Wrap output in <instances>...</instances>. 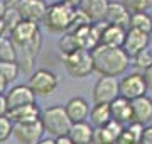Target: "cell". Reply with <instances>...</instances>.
I'll return each mask as SVG.
<instances>
[{"label": "cell", "mask_w": 152, "mask_h": 144, "mask_svg": "<svg viewBox=\"0 0 152 144\" xmlns=\"http://www.w3.org/2000/svg\"><path fill=\"white\" fill-rule=\"evenodd\" d=\"M93 70L100 76L117 78L124 75L130 66V58L122 48H110V46L98 44L91 51Z\"/></svg>", "instance_id": "cell-1"}, {"label": "cell", "mask_w": 152, "mask_h": 144, "mask_svg": "<svg viewBox=\"0 0 152 144\" xmlns=\"http://www.w3.org/2000/svg\"><path fill=\"white\" fill-rule=\"evenodd\" d=\"M41 124L44 132H48L53 139L68 136L73 122L64 110V105H49L41 112Z\"/></svg>", "instance_id": "cell-2"}, {"label": "cell", "mask_w": 152, "mask_h": 144, "mask_svg": "<svg viewBox=\"0 0 152 144\" xmlns=\"http://www.w3.org/2000/svg\"><path fill=\"white\" fill-rule=\"evenodd\" d=\"M78 9H71L63 2H54L48 5V12H46V17H44L42 24L46 26L49 32L53 34H64L71 29V24H73V19H75V14Z\"/></svg>", "instance_id": "cell-3"}, {"label": "cell", "mask_w": 152, "mask_h": 144, "mask_svg": "<svg viewBox=\"0 0 152 144\" xmlns=\"http://www.w3.org/2000/svg\"><path fill=\"white\" fill-rule=\"evenodd\" d=\"M63 63L68 75L73 78H85L91 75L93 70V58L91 51L88 49H76L75 53L63 56Z\"/></svg>", "instance_id": "cell-4"}, {"label": "cell", "mask_w": 152, "mask_h": 144, "mask_svg": "<svg viewBox=\"0 0 152 144\" xmlns=\"http://www.w3.org/2000/svg\"><path fill=\"white\" fill-rule=\"evenodd\" d=\"M147 92H149V87H147V82L144 75L139 71L129 73V75H124L122 80L118 82V93L120 97H124L127 100H135L140 98V97H145Z\"/></svg>", "instance_id": "cell-5"}, {"label": "cell", "mask_w": 152, "mask_h": 144, "mask_svg": "<svg viewBox=\"0 0 152 144\" xmlns=\"http://www.w3.org/2000/svg\"><path fill=\"white\" fill-rule=\"evenodd\" d=\"M58 83H59L58 76L51 70L41 68V70H36V71L31 73L27 85L36 93V97H49V95H53L56 92Z\"/></svg>", "instance_id": "cell-6"}, {"label": "cell", "mask_w": 152, "mask_h": 144, "mask_svg": "<svg viewBox=\"0 0 152 144\" xmlns=\"http://www.w3.org/2000/svg\"><path fill=\"white\" fill-rule=\"evenodd\" d=\"M91 97H93V104H112L117 97H120L117 78H110V76L98 78V82L93 87Z\"/></svg>", "instance_id": "cell-7"}, {"label": "cell", "mask_w": 152, "mask_h": 144, "mask_svg": "<svg viewBox=\"0 0 152 144\" xmlns=\"http://www.w3.org/2000/svg\"><path fill=\"white\" fill-rule=\"evenodd\" d=\"M15 9L22 21L41 24L48 12V4L46 0H19Z\"/></svg>", "instance_id": "cell-8"}, {"label": "cell", "mask_w": 152, "mask_h": 144, "mask_svg": "<svg viewBox=\"0 0 152 144\" xmlns=\"http://www.w3.org/2000/svg\"><path fill=\"white\" fill-rule=\"evenodd\" d=\"M10 39L12 43L15 44V48H22V46L32 43L41 36V31H39V24L36 22H29V21H20L15 27L10 31Z\"/></svg>", "instance_id": "cell-9"}, {"label": "cell", "mask_w": 152, "mask_h": 144, "mask_svg": "<svg viewBox=\"0 0 152 144\" xmlns=\"http://www.w3.org/2000/svg\"><path fill=\"white\" fill-rule=\"evenodd\" d=\"M14 137L20 144H37L44 137V127L41 120L32 124H14Z\"/></svg>", "instance_id": "cell-10"}, {"label": "cell", "mask_w": 152, "mask_h": 144, "mask_svg": "<svg viewBox=\"0 0 152 144\" xmlns=\"http://www.w3.org/2000/svg\"><path fill=\"white\" fill-rule=\"evenodd\" d=\"M5 98L9 104V110L17 109V107L27 105V104H36V93H34L29 85H14L12 88H9V92H5Z\"/></svg>", "instance_id": "cell-11"}, {"label": "cell", "mask_w": 152, "mask_h": 144, "mask_svg": "<svg viewBox=\"0 0 152 144\" xmlns=\"http://www.w3.org/2000/svg\"><path fill=\"white\" fill-rule=\"evenodd\" d=\"M149 44H151V34H145L137 29H127V36H125V43L122 49L127 53L129 58H134L140 51L147 49Z\"/></svg>", "instance_id": "cell-12"}, {"label": "cell", "mask_w": 152, "mask_h": 144, "mask_svg": "<svg viewBox=\"0 0 152 144\" xmlns=\"http://www.w3.org/2000/svg\"><path fill=\"white\" fill-rule=\"evenodd\" d=\"M41 46H42V37L39 36V37L36 39V41H32V43L22 46V48H17V51L20 49V54H17V63H19V68H20L22 73L32 71L36 58H37L39 51H41Z\"/></svg>", "instance_id": "cell-13"}, {"label": "cell", "mask_w": 152, "mask_h": 144, "mask_svg": "<svg viewBox=\"0 0 152 144\" xmlns=\"http://www.w3.org/2000/svg\"><path fill=\"white\" fill-rule=\"evenodd\" d=\"M41 109H39L37 102L36 104H27V105L17 107L9 110L7 117L12 120V124H32V122L41 120Z\"/></svg>", "instance_id": "cell-14"}, {"label": "cell", "mask_w": 152, "mask_h": 144, "mask_svg": "<svg viewBox=\"0 0 152 144\" xmlns=\"http://www.w3.org/2000/svg\"><path fill=\"white\" fill-rule=\"evenodd\" d=\"M132 122L149 126L152 122V98L149 95L132 100Z\"/></svg>", "instance_id": "cell-15"}, {"label": "cell", "mask_w": 152, "mask_h": 144, "mask_svg": "<svg viewBox=\"0 0 152 144\" xmlns=\"http://www.w3.org/2000/svg\"><path fill=\"white\" fill-rule=\"evenodd\" d=\"M122 131H124V126L112 119L105 127L95 129L91 144H117V139L122 134Z\"/></svg>", "instance_id": "cell-16"}, {"label": "cell", "mask_w": 152, "mask_h": 144, "mask_svg": "<svg viewBox=\"0 0 152 144\" xmlns=\"http://www.w3.org/2000/svg\"><path fill=\"white\" fill-rule=\"evenodd\" d=\"M105 22L108 26H117L122 29L130 27V12L127 10L120 2H110L108 10L105 14Z\"/></svg>", "instance_id": "cell-17"}, {"label": "cell", "mask_w": 152, "mask_h": 144, "mask_svg": "<svg viewBox=\"0 0 152 144\" xmlns=\"http://www.w3.org/2000/svg\"><path fill=\"white\" fill-rule=\"evenodd\" d=\"M110 0H81L80 10L88 17L90 22H100L105 19Z\"/></svg>", "instance_id": "cell-18"}, {"label": "cell", "mask_w": 152, "mask_h": 144, "mask_svg": "<svg viewBox=\"0 0 152 144\" xmlns=\"http://www.w3.org/2000/svg\"><path fill=\"white\" fill-rule=\"evenodd\" d=\"M64 110L73 124L75 122H83L86 120L88 115H90V104L83 97H73V98H69L66 102Z\"/></svg>", "instance_id": "cell-19"}, {"label": "cell", "mask_w": 152, "mask_h": 144, "mask_svg": "<svg viewBox=\"0 0 152 144\" xmlns=\"http://www.w3.org/2000/svg\"><path fill=\"white\" fill-rule=\"evenodd\" d=\"M110 112H112V119L120 122L122 126L132 122V102L124 97H117L110 104Z\"/></svg>", "instance_id": "cell-20"}, {"label": "cell", "mask_w": 152, "mask_h": 144, "mask_svg": "<svg viewBox=\"0 0 152 144\" xmlns=\"http://www.w3.org/2000/svg\"><path fill=\"white\" fill-rule=\"evenodd\" d=\"M93 132H95V127L90 122H86V120L75 122L69 129L68 137L73 141V144H91Z\"/></svg>", "instance_id": "cell-21"}, {"label": "cell", "mask_w": 152, "mask_h": 144, "mask_svg": "<svg viewBox=\"0 0 152 144\" xmlns=\"http://www.w3.org/2000/svg\"><path fill=\"white\" fill-rule=\"evenodd\" d=\"M125 36H127V29L107 24V27L103 29V34H102V39H100V44L110 46V48H124Z\"/></svg>", "instance_id": "cell-22"}, {"label": "cell", "mask_w": 152, "mask_h": 144, "mask_svg": "<svg viewBox=\"0 0 152 144\" xmlns=\"http://www.w3.org/2000/svg\"><path fill=\"white\" fill-rule=\"evenodd\" d=\"M90 124L95 129L105 127L112 120V112H110V104H93L90 109Z\"/></svg>", "instance_id": "cell-23"}, {"label": "cell", "mask_w": 152, "mask_h": 144, "mask_svg": "<svg viewBox=\"0 0 152 144\" xmlns=\"http://www.w3.org/2000/svg\"><path fill=\"white\" fill-rule=\"evenodd\" d=\"M142 132H144V126L137 122H130L127 124V127H124L122 134L117 139V144H140Z\"/></svg>", "instance_id": "cell-24"}, {"label": "cell", "mask_w": 152, "mask_h": 144, "mask_svg": "<svg viewBox=\"0 0 152 144\" xmlns=\"http://www.w3.org/2000/svg\"><path fill=\"white\" fill-rule=\"evenodd\" d=\"M129 29H137L145 34L152 32V15L149 12H134L130 14V27Z\"/></svg>", "instance_id": "cell-25"}, {"label": "cell", "mask_w": 152, "mask_h": 144, "mask_svg": "<svg viewBox=\"0 0 152 144\" xmlns=\"http://www.w3.org/2000/svg\"><path fill=\"white\" fill-rule=\"evenodd\" d=\"M0 61H17V48L7 34L0 37Z\"/></svg>", "instance_id": "cell-26"}, {"label": "cell", "mask_w": 152, "mask_h": 144, "mask_svg": "<svg viewBox=\"0 0 152 144\" xmlns=\"http://www.w3.org/2000/svg\"><path fill=\"white\" fill-rule=\"evenodd\" d=\"M19 73H20V68L17 61H0V76L7 82V85L15 82Z\"/></svg>", "instance_id": "cell-27"}, {"label": "cell", "mask_w": 152, "mask_h": 144, "mask_svg": "<svg viewBox=\"0 0 152 144\" xmlns=\"http://www.w3.org/2000/svg\"><path fill=\"white\" fill-rule=\"evenodd\" d=\"M59 49L64 54H69V53H75L76 49H81L80 48V43H78V39L73 32H64V36L59 39Z\"/></svg>", "instance_id": "cell-28"}, {"label": "cell", "mask_w": 152, "mask_h": 144, "mask_svg": "<svg viewBox=\"0 0 152 144\" xmlns=\"http://www.w3.org/2000/svg\"><path fill=\"white\" fill-rule=\"evenodd\" d=\"M120 4L130 14H134V12H147L152 7V0H120Z\"/></svg>", "instance_id": "cell-29"}, {"label": "cell", "mask_w": 152, "mask_h": 144, "mask_svg": "<svg viewBox=\"0 0 152 144\" xmlns=\"http://www.w3.org/2000/svg\"><path fill=\"white\" fill-rule=\"evenodd\" d=\"M132 60H134V66H135L139 71L144 73L147 68L152 65V51L147 48V49L140 51L139 54H135L134 58H132Z\"/></svg>", "instance_id": "cell-30"}, {"label": "cell", "mask_w": 152, "mask_h": 144, "mask_svg": "<svg viewBox=\"0 0 152 144\" xmlns=\"http://www.w3.org/2000/svg\"><path fill=\"white\" fill-rule=\"evenodd\" d=\"M2 19H4V22H5V26H7V32H9V34H10L12 29H14L17 24L22 21L15 7H7V10H5V14H4Z\"/></svg>", "instance_id": "cell-31"}, {"label": "cell", "mask_w": 152, "mask_h": 144, "mask_svg": "<svg viewBox=\"0 0 152 144\" xmlns=\"http://www.w3.org/2000/svg\"><path fill=\"white\" fill-rule=\"evenodd\" d=\"M12 134H14V124L9 117H0V144L9 141Z\"/></svg>", "instance_id": "cell-32"}, {"label": "cell", "mask_w": 152, "mask_h": 144, "mask_svg": "<svg viewBox=\"0 0 152 144\" xmlns=\"http://www.w3.org/2000/svg\"><path fill=\"white\" fill-rule=\"evenodd\" d=\"M140 144H152V124L144 127V132H142L140 137Z\"/></svg>", "instance_id": "cell-33"}, {"label": "cell", "mask_w": 152, "mask_h": 144, "mask_svg": "<svg viewBox=\"0 0 152 144\" xmlns=\"http://www.w3.org/2000/svg\"><path fill=\"white\" fill-rule=\"evenodd\" d=\"M9 114V104H7L5 95H0V117H5Z\"/></svg>", "instance_id": "cell-34"}, {"label": "cell", "mask_w": 152, "mask_h": 144, "mask_svg": "<svg viewBox=\"0 0 152 144\" xmlns=\"http://www.w3.org/2000/svg\"><path fill=\"white\" fill-rule=\"evenodd\" d=\"M144 75V78H145V82H147V87H149V90L152 88V65L149 68H147L145 71L142 73Z\"/></svg>", "instance_id": "cell-35"}, {"label": "cell", "mask_w": 152, "mask_h": 144, "mask_svg": "<svg viewBox=\"0 0 152 144\" xmlns=\"http://www.w3.org/2000/svg\"><path fill=\"white\" fill-rule=\"evenodd\" d=\"M61 2L71 9H80V4H81V0H61Z\"/></svg>", "instance_id": "cell-36"}, {"label": "cell", "mask_w": 152, "mask_h": 144, "mask_svg": "<svg viewBox=\"0 0 152 144\" xmlns=\"http://www.w3.org/2000/svg\"><path fill=\"white\" fill-rule=\"evenodd\" d=\"M54 144H73V141H71L68 136H61V137L54 139Z\"/></svg>", "instance_id": "cell-37"}, {"label": "cell", "mask_w": 152, "mask_h": 144, "mask_svg": "<svg viewBox=\"0 0 152 144\" xmlns=\"http://www.w3.org/2000/svg\"><path fill=\"white\" fill-rule=\"evenodd\" d=\"M5 92H7V82L0 76V95H5Z\"/></svg>", "instance_id": "cell-38"}, {"label": "cell", "mask_w": 152, "mask_h": 144, "mask_svg": "<svg viewBox=\"0 0 152 144\" xmlns=\"http://www.w3.org/2000/svg\"><path fill=\"white\" fill-rule=\"evenodd\" d=\"M5 32H7V26H5V22H4V19L0 17V37H2Z\"/></svg>", "instance_id": "cell-39"}, {"label": "cell", "mask_w": 152, "mask_h": 144, "mask_svg": "<svg viewBox=\"0 0 152 144\" xmlns=\"http://www.w3.org/2000/svg\"><path fill=\"white\" fill-rule=\"evenodd\" d=\"M37 144H54V139L53 137H42Z\"/></svg>", "instance_id": "cell-40"}, {"label": "cell", "mask_w": 152, "mask_h": 144, "mask_svg": "<svg viewBox=\"0 0 152 144\" xmlns=\"http://www.w3.org/2000/svg\"><path fill=\"white\" fill-rule=\"evenodd\" d=\"M7 10V5H5V2L4 0H0V17H4V14H5Z\"/></svg>", "instance_id": "cell-41"}, {"label": "cell", "mask_w": 152, "mask_h": 144, "mask_svg": "<svg viewBox=\"0 0 152 144\" xmlns=\"http://www.w3.org/2000/svg\"><path fill=\"white\" fill-rule=\"evenodd\" d=\"M151 44H152V32H151Z\"/></svg>", "instance_id": "cell-42"}]
</instances>
